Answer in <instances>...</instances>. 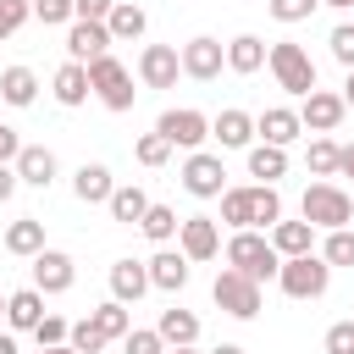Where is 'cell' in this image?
<instances>
[{"label": "cell", "mask_w": 354, "mask_h": 354, "mask_svg": "<svg viewBox=\"0 0 354 354\" xmlns=\"http://www.w3.org/2000/svg\"><path fill=\"white\" fill-rule=\"evenodd\" d=\"M66 332H72V326H66L61 315H44V321L33 326V337H39V348H55V343H66Z\"/></svg>", "instance_id": "60d3db41"}, {"label": "cell", "mask_w": 354, "mask_h": 354, "mask_svg": "<svg viewBox=\"0 0 354 354\" xmlns=\"http://www.w3.org/2000/svg\"><path fill=\"white\" fill-rule=\"evenodd\" d=\"M166 354H194V348H166Z\"/></svg>", "instance_id": "9f6ffc18"}, {"label": "cell", "mask_w": 354, "mask_h": 354, "mask_svg": "<svg viewBox=\"0 0 354 354\" xmlns=\"http://www.w3.org/2000/svg\"><path fill=\"white\" fill-rule=\"evenodd\" d=\"M282 171H288V149H277V144H254V149H249V177H266V183L277 188Z\"/></svg>", "instance_id": "f1b7e54d"}, {"label": "cell", "mask_w": 354, "mask_h": 354, "mask_svg": "<svg viewBox=\"0 0 354 354\" xmlns=\"http://www.w3.org/2000/svg\"><path fill=\"white\" fill-rule=\"evenodd\" d=\"M183 188H188L194 199H216V194H227V166H221L216 155L194 149V155L183 160Z\"/></svg>", "instance_id": "ba28073f"}, {"label": "cell", "mask_w": 354, "mask_h": 354, "mask_svg": "<svg viewBox=\"0 0 354 354\" xmlns=\"http://www.w3.org/2000/svg\"><path fill=\"white\" fill-rule=\"evenodd\" d=\"M160 343H171V348H194V337H199V315L194 310H160Z\"/></svg>", "instance_id": "cb8c5ba5"}, {"label": "cell", "mask_w": 354, "mask_h": 354, "mask_svg": "<svg viewBox=\"0 0 354 354\" xmlns=\"http://www.w3.org/2000/svg\"><path fill=\"white\" fill-rule=\"evenodd\" d=\"M116 0H72V22H105Z\"/></svg>", "instance_id": "f6af8a7d"}, {"label": "cell", "mask_w": 354, "mask_h": 354, "mask_svg": "<svg viewBox=\"0 0 354 354\" xmlns=\"http://www.w3.org/2000/svg\"><path fill=\"white\" fill-rule=\"evenodd\" d=\"M254 133L266 138V144H277V149H288L304 127H299V111H288V105H271V111H260L254 116Z\"/></svg>", "instance_id": "9a60e30c"}, {"label": "cell", "mask_w": 354, "mask_h": 354, "mask_svg": "<svg viewBox=\"0 0 354 354\" xmlns=\"http://www.w3.org/2000/svg\"><path fill=\"white\" fill-rule=\"evenodd\" d=\"M144 293H149V271L138 260H116L111 266V299L116 304H138Z\"/></svg>", "instance_id": "e0dca14e"}, {"label": "cell", "mask_w": 354, "mask_h": 354, "mask_svg": "<svg viewBox=\"0 0 354 354\" xmlns=\"http://www.w3.org/2000/svg\"><path fill=\"white\" fill-rule=\"evenodd\" d=\"M210 138H221V149H243V144L254 138V116H249V111H221V116L210 122Z\"/></svg>", "instance_id": "44dd1931"}, {"label": "cell", "mask_w": 354, "mask_h": 354, "mask_svg": "<svg viewBox=\"0 0 354 354\" xmlns=\"http://www.w3.org/2000/svg\"><path fill=\"white\" fill-rule=\"evenodd\" d=\"M144 28H149V17H144V6H133V0H116V6H111V17H105L111 44H116V39H138Z\"/></svg>", "instance_id": "d4e9b609"}, {"label": "cell", "mask_w": 354, "mask_h": 354, "mask_svg": "<svg viewBox=\"0 0 354 354\" xmlns=\"http://www.w3.org/2000/svg\"><path fill=\"white\" fill-rule=\"evenodd\" d=\"M72 282H77L72 254H61V249H39V254H33V288H39V293H66Z\"/></svg>", "instance_id": "9c48e42d"}, {"label": "cell", "mask_w": 354, "mask_h": 354, "mask_svg": "<svg viewBox=\"0 0 354 354\" xmlns=\"http://www.w3.org/2000/svg\"><path fill=\"white\" fill-rule=\"evenodd\" d=\"M39 354H77L72 343H55V348H39Z\"/></svg>", "instance_id": "db71d44e"}, {"label": "cell", "mask_w": 354, "mask_h": 354, "mask_svg": "<svg viewBox=\"0 0 354 354\" xmlns=\"http://www.w3.org/2000/svg\"><path fill=\"white\" fill-rule=\"evenodd\" d=\"M122 348H127V354H166L160 332H127V337H122Z\"/></svg>", "instance_id": "ee69618b"}, {"label": "cell", "mask_w": 354, "mask_h": 354, "mask_svg": "<svg viewBox=\"0 0 354 354\" xmlns=\"http://www.w3.org/2000/svg\"><path fill=\"white\" fill-rule=\"evenodd\" d=\"M166 155H171V144H166L160 133H144V138H138V160H144V166H166Z\"/></svg>", "instance_id": "ab89813d"}, {"label": "cell", "mask_w": 354, "mask_h": 354, "mask_svg": "<svg viewBox=\"0 0 354 354\" xmlns=\"http://www.w3.org/2000/svg\"><path fill=\"white\" fill-rule=\"evenodd\" d=\"M11 171H17V183L50 188V183H55V155H50L44 144H22V155L11 160Z\"/></svg>", "instance_id": "2e32d148"}, {"label": "cell", "mask_w": 354, "mask_h": 354, "mask_svg": "<svg viewBox=\"0 0 354 354\" xmlns=\"http://www.w3.org/2000/svg\"><path fill=\"white\" fill-rule=\"evenodd\" d=\"M100 55H111L105 22H72V28H66V61L88 66V61H100Z\"/></svg>", "instance_id": "30bf717a"}, {"label": "cell", "mask_w": 354, "mask_h": 354, "mask_svg": "<svg viewBox=\"0 0 354 354\" xmlns=\"http://www.w3.org/2000/svg\"><path fill=\"white\" fill-rule=\"evenodd\" d=\"M221 221L238 227V232L254 227V194H249V188H227V194H221Z\"/></svg>", "instance_id": "1f68e13d"}, {"label": "cell", "mask_w": 354, "mask_h": 354, "mask_svg": "<svg viewBox=\"0 0 354 354\" xmlns=\"http://www.w3.org/2000/svg\"><path fill=\"white\" fill-rule=\"evenodd\" d=\"M277 282H282L288 299H321L326 282H332V266H326L321 254H293V260H282Z\"/></svg>", "instance_id": "277c9868"}, {"label": "cell", "mask_w": 354, "mask_h": 354, "mask_svg": "<svg viewBox=\"0 0 354 354\" xmlns=\"http://www.w3.org/2000/svg\"><path fill=\"white\" fill-rule=\"evenodd\" d=\"M11 194H17V171H11V166H0V205H6Z\"/></svg>", "instance_id": "c3c4849f"}, {"label": "cell", "mask_w": 354, "mask_h": 354, "mask_svg": "<svg viewBox=\"0 0 354 354\" xmlns=\"http://www.w3.org/2000/svg\"><path fill=\"white\" fill-rule=\"evenodd\" d=\"M6 321H11L17 332H33V326L44 321V293H39V288H17V293L6 299Z\"/></svg>", "instance_id": "ffe728a7"}, {"label": "cell", "mask_w": 354, "mask_h": 354, "mask_svg": "<svg viewBox=\"0 0 354 354\" xmlns=\"http://www.w3.org/2000/svg\"><path fill=\"white\" fill-rule=\"evenodd\" d=\"M111 221H122V227H138L144 221V210H149V194L138 188V183H127V188H111Z\"/></svg>", "instance_id": "7402d4cb"}, {"label": "cell", "mask_w": 354, "mask_h": 354, "mask_svg": "<svg viewBox=\"0 0 354 354\" xmlns=\"http://www.w3.org/2000/svg\"><path fill=\"white\" fill-rule=\"evenodd\" d=\"M321 6H337V11H348V6H354V0H321Z\"/></svg>", "instance_id": "11a10c76"}, {"label": "cell", "mask_w": 354, "mask_h": 354, "mask_svg": "<svg viewBox=\"0 0 354 354\" xmlns=\"http://www.w3.org/2000/svg\"><path fill=\"white\" fill-rule=\"evenodd\" d=\"M177 61H183V72H188V77L210 83V77H221V66H227V50H221L216 39H188Z\"/></svg>", "instance_id": "8fae6325"}, {"label": "cell", "mask_w": 354, "mask_h": 354, "mask_svg": "<svg viewBox=\"0 0 354 354\" xmlns=\"http://www.w3.org/2000/svg\"><path fill=\"white\" fill-rule=\"evenodd\" d=\"M155 133L171 144V149H199L205 138H210V116L205 111H160V122H155Z\"/></svg>", "instance_id": "52a82bcc"}, {"label": "cell", "mask_w": 354, "mask_h": 354, "mask_svg": "<svg viewBox=\"0 0 354 354\" xmlns=\"http://www.w3.org/2000/svg\"><path fill=\"white\" fill-rule=\"evenodd\" d=\"M88 94H100V105L105 111H133V77H127V66L116 61V55H100V61H88Z\"/></svg>", "instance_id": "7a4b0ae2"}, {"label": "cell", "mask_w": 354, "mask_h": 354, "mask_svg": "<svg viewBox=\"0 0 354 354\" xmlns=\"http://www.w3.org/2000/svg\"><path fill=\"white\" fill-rule=\"evenodd\" d=\"M343 94H326V88H310L304 94V111H299V127H310V133H332L337 122H343Z\"/></svg>", "instance_id": "7c38bea8"}, {"label": "cell", "mask_w": 354, "mask_h": 354, "mask_svg": "<svg viewBox=\"0 0 354 354\" xmlns=\"http://www.w3.org/2000/svg\"><path fill=\"white\" fill-rule=\"evenodd\" d=\"M254 194V227H277L282 221V194L271 188V183H260V188H249Z\"/></svg>", "instance_id": "836d02e7"}, {"label": "cell", "mask_w": 354, "mask_h": 354, "mask_svg": "<svg viewBox=\"0 0 354 354\" xmlns=\"http://www.w3.org/2000/svg\"><path fill=\"white\" fill-rule=\"evenodd\" d=\"M310 243H315V227H310V221H277V227H271V249H277L282 260L310 254Z\"/></svg>", "instance_id": "603a6c76"}, {"label": "cell", "mask_w": 354, "mask_h": 354, "mask_svg": "<svg viewBox=\"0 0 354 354\" xmlns=\"http://www.w3.org/2000/svg\"><path fill=\"white\" fill-rule=\"evenodd\" d=\"M266 61H271V72H277V83H282L288 94H299V100H304V94L315 88V61H310L293 39L271 44V50H266Z\"/></svg>", "instance_id": "5b68a950"}, {"label": "cell", "mask_w": 354, "mask_h": 354, "mask_svg": "<svg viewBox=\"0 0 354 354\" xmlns=\"http://www.w3.org/2000/svg\"><path fill=\"white\" fill-rule=\"evenodd\" d=\"M315 6H321V0H271V17H277V22H304Z\"/></svg>", "instance_id": "b9f144b4"}, {"label": "cell", "mask_w": 354, "mask_h": 354, "mask_svg": "<svg viewBox=\"0 0 354 354\" xmlns=\"http://www.w3.org/2000/svg\"><path fill=\"white\" fill-rule=\"evenodd\" d=\"M337 171H343V177H354V144H343V149H337Z\"/></svg>", "instance_id": "681fc988"}, {"label": "cell", "mask_w": 354, "mask_h": 354, "mask_svg": "<svg viewBox=\"0 0 354 354\" xmlns=\"http://www.w3.org/2000/svg\"><path fill=\"white\" fill-rule=\"evenodd\" d=\"M144 271H149V288H166V293H177V288L188 282V260H183V249H160Z\"/></svg>", "instance_id": "d6986e66"}, {"label": "cell", "mask_w": 354, "mask_h": 354, "mask_svg": "<svg viewBox=\"0 0 354 354\" xmlns=\"http://www.w3.org/2000/svg\"><path fill=\"white\" fill-rule=\"evenodd\" d=\"M326 354H354V321H337L326 332Z\"/></svg>", "instance_id": "bcb514c9"}, {"label": "cell", "mask_w": 354, "mask_h": 354, "mask_svg": "<svg viewBox=\"0 0 354 354\" xmlns=\"http://www.w3.org/2000/svg\"><path fill=\"white\" fill-rule=\"evenodd\" d=\"M321 260H326V266H354V232H348V227H337V232L326 238Z\"/></svg>", "instance_id": "d590c367"}, {"label": "cell", "mask_w": 354, "mask_h": 354, "mask_svg": "<svg viewBox=\"0 0 354 354\" xmlns=\"http://www.w3.org/2000/svg\"><path fill=\"white\" fill-rule=\"evenodd\" d=\"M177 238H183V260H210V254L221 249V232H216L210 216H183Z\"/></svg>", "instance_id": "5bb4252c"}, {"label": "cell", "mask_w": 354, "mask_h": 354, "mask_svg": "<svg viewBox=\"0 0 354 354\" xmlns=\"http://www.w3.org/2000/svg\"><path fill=\"white\" fill-rule=\"evenodd\" d=\"M138 227H144V238H155V243H166V238H171V232H177L183 221H177V210H171V205H149Z\"/></svg>", "instance_id": "d6a6232c"}, {"label": "cell", "mask_w": 354, "mask_h": 354, "mask_svg": "<svg viewBox=\"0 0 354 354\" xmlns=\"http://www.w3.org/2000/svg\"><path fill=\"white\" fill-rule=\"evenodd\" d=\"M227 266H232V271H243L249 282H271V277L282 271V254L271 249V238H266V232L243 227V232H232V238H227Z\"/></svg>", "instance_id": "6da1fadb"}, {"label": "cell", "mask_w": 354, "mask_h": 354, "mask_svg": "<svg viewBox=\"0 0 354 354\" xmlns=\"http://www.w3.org/2000/svg\"><path fill=\"white\" fill-rule=\"evenodd\" d=\"M0 315H6V299H0Z\"/></svg>", "instance_id": "6f0895ef"}, {"label": "cell", "mask_w": 354, "mask_h": 354, "mask_svg": "<svg viewBox=\"0 0 354 354\" xmlns=\"http://www.w3.org/2000/svg\"><path fill=\"white\" fill-rule=\"evenodd\" d=\"M326 44H332V55H337V61H343V66L354 72V22H343V28H332V39H326Z\"/></svg>", "instance_id": "7bdbcfd3"}, {"label": "cell", "mask_w": 354, "mask_h": 354, "mask_svg": "<svg viewBox=\"0 0 354 354\" xmlns=\"http://www.w3.org/2000/svg\"><path fill=\"white\" fill-rule=\"evenodd\" d=\"M28 17H33V0H0V39H11Z\"/></svg>", "instance_id": "8d00e7d4"}, {"label": "cell", "mask_w": 354, "mask_h": 354, "mask_svg": "<svg viewBox=\"0 0 354 354\" xmlns=\"http://www.w3.org/2000/svg\"><path fill=\"white\" fill-rule=\"evenodd\" d=\"M343 105H354V72H348V83H343Z\"/></svg>", "instance_id": "f5cc1de1"}, {"label": "cell", "mask_w": 354, "mask_h": 354, "mask_svg": "<svg viewBox=\"0 0 354 354\" xmlns=\"http://www.w3.org/2000/svg\"><path fill=\"white\" fill-rule=\"evenodd\" d=\"M6 249H11V254H39V249H44V221H33V216L11 221V227H6Z\"/></svg>", "instance_id": "f546056e"}, {"label": "cell", "mask_w": 354, "mask_h": 354, "mask_svg": "<svg viewBox=\"0 0 354 354\" xmlns=\"http://www.w3.org/2000/svg\"><path fill=\"white\" fill-rule=\"evenodd\" d=\"M17 155H22V138H17V127H6V122H0V166H11Z\"/></svg>", "instance_id": "7dc6e473"}, {"label": "cell", "mask_w": 354, "mask_h": 354, "mask_svg": "<svg viewBox=\"0 0 354 354\" xmlns=\"http://www.w3.org/2000/svg\"><path fill=\"white\" fill-rule=\"evenodd\" d=\"M111 188H116V183H111V166H100V160H83L77 177H72V194H77L83 205H105Z\"/></svg>", "instance_id": "ac0fdd59"}, {"label": "cell", "mask_w": 354, "mask_h": 354, "mask_svg": "<svg viewBox=\"0 0 354 354\" xmlns=\"http://www.w3.org/2000/svg\"><path fill=\"white\" fill-rule=\"evenodd\" d=\"M33 17L44 28H61V22H72V0H33Z\"/></svg>", "instance_id": "f35d334b"}, {"label": "cell", "mask_w": 354, "mask_h": 354, "mask_svg": "<svg viewBox=\"0 0 354 354\" xmlns=\"http://www.w3.org/2000/svg\"><path fill=\"white\" fill-rule=\"evenodd\" d=\"M210 354H243V348H238V343H216Z\"/></svg>", "instance_id": "816d5d0a"}, {"label": "cell", "mask_w": 354, "mask_h": 354, "mask_svg": "<svg viewBox=\"0 0 354 354\" xmlns=\"http://www.w3.org/2000/svg\"><path fill=\"white\" fill-rule=\"evenodd\" d=\"M177 72H183V61H177L171 44H144V55H138V77H144L149 88H171Z\"/></svg>", "instance_id": "4fadbf2b"}, {"label": "cell", "mask_w": 354, "mask_h": 354, "mask_svg": "<svg viewBox=\"0 0 354 354\" xmlns=\"http://www.w3.org/2000/svg\"><path fill=\"white\" fill-rule=\"evenodd\" d=\"M210 299H216L227 315H238V321H254V315H260V282H249V277H243V271H232V266L216 277Z\"/></svg>", "instance_id": "8992f818"}, {"label": "cell", "mask_w": 354, "mask_h": 354, "mask_svg": "<svg viewBox=\"0 0 354 354\" xmlns=\"http://www.w3.org/2000/svg\"><path fill=\"white\" fill-rule=\"evenodd\" d=\"M88 321H94V332H100L105 343H116V337H127V332H133V315H127V304H116V299H111V304H100Z\"/></svg>", "instance_id": "4dcf8cb0"}, {"label": "cell", "mask_w": 354, "mask_h": 354, "mask_svg": "<svg viewBox=\"0 0 354 354\" xmlns=\"http://www.w3.org/2000/svg\"><path fill=\"white\" fill-rule=\"evenodd\" d=\"M304 166H310L315 177H332V171H337V144H332V138H310V155H304Z\"/></svg>", "instance_id": "e575fe53"}, {"label": "cell", "mask_w": 354, "mask_h": 354, "mask_svg": "<svg viewBox=\"0 0 354 354\" xmlns=\"http://www.w3.org/2000/svg\"><path fill=\"white\" fill-rule=\"evenodd\" d=\"M299 210H304V221H310V227L337 232V227H348L354 199H348L343 188H332V183H310V188H304V199H299Z\"/></svg>", "instance_id": "3957f363"}, {"label": "cell", "mask_w": 354, "mask_h": 354, "mask_svg": "<svg viewBox=\"0 0 354 354\" xmlns=\"http://www.w3.org/2000/svg\"><path fill=\"white\" fill-rule=\"evenodd\" d=\"M33 94H39V77L28 66H6L0 72V100L6 105H33Z\"/></svg>", "instance_id": "4316f807"}, {"label": "cell", "mask_w": 354, "mask_h": 354, "mask_svg": "<svg viewBox=\"0 0 354 354\" xmlns=\"http://www.w3.org/2000/svg\"><path fill=\"white\" fill-rule=\"evenodd\" d=\"M66 343H72L77 354H100V348H105V337L94 332V321H77V326L66 332Z\"/></svg>", "instance_id": "74e56055"}, {"label": "cell", "mask_w": 354, "mask_h": 354, "mask_svg": "<svg viewBox=\"0 0 354 354\" xmlns=\"http://www.w3.org/2000/svg\"><path fill=\"white\" fill-rule=\"evenodd\" d=\"M55 100H61V105H83V100H88V66L66 61V66L55 72Z\"/></svg>", "instance_id": "83f0119b"}, {"label": "cell", "mask_w": 354, "mask_h": 354, "mask_svg": "<svg viewBox=\"0 0 354 354\" xmlns=\"http://www.w3.org/2000/svg\"><path fill=\"white\" fill-rule=\"evenodd\" d=\"M227 66H232V72H243V77H249V72H260V66H266V44H260L254 33H238V39L227 44Z\"/></svg>", "instance_id": "484cf974"}, {"label": "cell", "mask_w": 354, "mask_h": 354, "mask_svg": "<svg viewBox=\"0 0 354 354\" xmlns=\"http://www.w3.org/2000/svg\"><path fill=\"white\" fill-rule=\"evenodd\" d=\"M0 354H17V337L11 332H0Z\"/></svg>", "instance_id": "f907efd6"}]
</instances>
